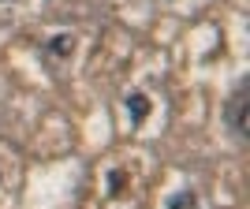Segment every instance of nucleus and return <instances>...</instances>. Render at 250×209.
<instances>
[{
	"label": "nucleus",
	"mask_w": 250,
	"mask_h": 209,
	"mask_svg": "<svg viewBox=\"0 0 250 209\" xmlns=\"http://www.w3.org/2000/svg\"><path fill=\"white\" fill-rule=\"evenodd\" d=\"M231 127H235V135L247 138V83L239 86V94H235V101H231Z\"/></svg>",
	"instance_id": "obj_1"
},
{
	"label": "nucleus",
	"mask_w": 250,
	"mask_h": 209,
	"mask_svg": "<svg viewBox=\"0 0 250 209\" xmlns=\"http://www.w3.org/2000/svg\"><path fill=\"white\" fill-rule=\"evenodd\" d=\"M127 112H131L135 124H142V120L149 116V97L146 94H131V97H127Z\"/></svg>",
	"instance_id": "obj_2"
},
{
	"label": "nucleus",
	"mask_w": 250,
	"mask_h": 209,
	"mask_svg": "<svg viewBox=\"0 0 250 209\" xmlns=\"http://www.w3.org/2000/svg\"><path fill=\"white\" fill-rule=\"evenodd\" d=\"M71 38H67V34H60V38H52L49 42V52H56V56H67V52H71Z\"/></svg>",
	"instance_id": "obj_3"
},
{
	"label": "nucleus",
	"mask_w": 250,
	"mask_h": 209,
	"mask_svg": "<svg viewBox=\"0 0 250 209\" xmlns=\"http://www.w3.org/2000/svg\"><path fill=\"white\" fill-rule=\"evenodd\" d=\"M194 206H198V198L190 190H183V194H176V198L168 202V209H194Z\"/></svg>",
	"instance_id": "obj_4"
},
{
	"label": "nucleus",
	"mask_w": 250,
	"mask_h": 209,
	"mask_svg": "<svg viewBox=\"0 0 250 209\" xmlns=\"http://www.w3.org/2000/svg\"><path fill=\"white\" fill-rule=\"evenodd\" d=\"M108 190H112V194H124L127 190V172H108Z\"/></svg>",
	"instance_id": "obj_5"
}]
</instances>
